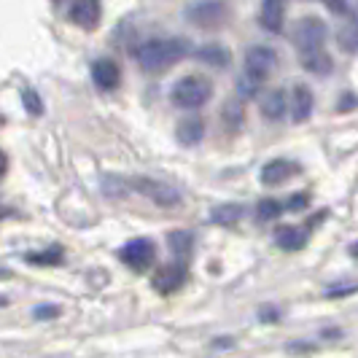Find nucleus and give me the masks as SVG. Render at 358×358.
<instances>
[{"instance_id":"28","label":"nucleus","mask_w":358,"mask_h":358,"mask_svg":"<svg viewBox=\"0 0 358 358\" xmlns=\"http://www.w3.org/2000/svg\"><path fill=\"white\" fill-rule=\"evenodd\" d=\"M33 315H36L38 321H52V318L59 315V307L57 305H41V307L33 310Z\"/></svg>"},{"instance_id":"16","label":"nucleus","mask_w":358,"mask_h":358,"mask_svg":"<svg viewBox=\"0 0 358 358\" xmlns=\"http://www.w3.org/2000/svg\"><path fill=\"white\" fill-rule=\"evenodd\" d=\"M275 243L283 251H299L307 245V232L299 227H278L275 229Z\"/></svg>"},{"instance_id":"25","label":"nucleus","mask_w":358,"mask_h":358,"mask_svg":"<svg viewBox=\"0 0 358 358\" xmlns=\"http://www.w3.org/2000/svg\"><path fill=\"white\" fill-rule=\"evenodd\" d=\"M356 291H358V280H353V283H334V286L326 288V296L329 299H340V296H350Z\"/></svg>"},{"instance_id":"3","label":"nucleus","mask_w":358,"mask_h":358,"mask_svg":"<svg viewBox=\"0 0 358 358\" xmlns=\"http://www.w3.org/2000/svg\"><path fill=\"white\" fill-rule=\"evenodd\" d=\"M186 19L202 30H215L229 19V6L224 0H199L186 8Z\"/></svg>"},{"instance_id":"22","label":"nucleus","mask_w":358,"mask_h":358,"mask_svg":"<svg viewBox=\"0 0 358 358\" xmlns=\"http://www.w3.org/2000/svg\"><path fill=\"white\" fill-rule=\"evenodd\" d=\"M62 259H65L62 245H52V248H46V251L30 253V256H27V262H30V264H38V267H57V264H62Z\"/></svg>"},{"instance_id":"1","label":"nucleus","mask_w":358,"mask_h":358,"mask_svg":"<svg viewBox=\"0 0 358 358\" xmlns=\"http://www.w3.org/2000/svg\"><path fill=\"white\" fill-rule=\"evenodd\" d=\"M192 54V43L186 38H154L135 49V59L145 73H162L173 65H178L183 57Z\"/></svg>"},{"instance_id":"11","label":"nucleus","mask_w":358,"mask_h":358,"mask_svg":"<svg viewBox=\"0 0 358 358\" xmlns=\"http://www.w3.org/2000/svg\"><path fill=\"white\" fill-rule=\"evenodd\" d=\"M299 173V164L288 159H272L262 167V183L264 186H278V183H286L288 178H294Z\"/></svg>"},{"instance_id":"23","label":"nucleus","mask_w":358,"mask_h":358,"mask_svg":"<svg viewBox=\"0 0 358 358\" xmlns=\"http://www.w3.org/2000/svg\"><path fill=\"white\" fill-rule=\"evenodd\" d=\"M283 208H286V205H280L278 199H272V197L262 199V202L256 205V218H259V221H272V218H278V215L283 213Z\"/></svg>"},{"instance_id":"13","label":"nucleus","mask_w":358,"mask_h":358,"mask_svg":"<svg viewBox=\"0 0 358 358\" xmlns=\"http://www.w3.org/2000/svg\"><path fill=\"white\" fill-rule=\"evenodd\" d=\"M283 14H286V0H262V14L259 22L269 33H280L283 30Z\"/></svg>"},{"instance_id":"26","label":"nucleus","mask_w":358,"mask_h":358,"mask_svg":"<svg viewBox=\"0 0 358 358\" xmlns=\"http://www.w3.org/2000/svg\"><path fill=\"white\" fill-rule=\"evenodd\" d=\"M224 119H227V124L237 129L240 122H243V106H240V103H234V100H229L227 108H224Z\"/></svg>"},{"instance_id":"4","label":"nucleus","mask_w":358,"mask_h":358,"mask_svg":"<svg viewBox=\"0 0 358 358\" xmlns=\"http://www.w3.org/2000/svg\"><path fill=\"white\" fill-rule=\"evenodd\" d=\"M326 36H329V30H326V22H323V19H318V17L299 19V22H296V27H294V43H296L299 54L323 49V43H326Z\"/></svg>"},{"instance_id":"20","label":"nucleus","mask_w":358,"mask_h":358,"mask_svg":"<svg viewBox=\"0 0 358 358\" xmlns=\"http://www.w3.org/2000/svg\"><path fill=\"white\" fill-rule=\"evenodd\" d=\"M337 41H340L342 52H358V14L348 17V22L342 24L340 33H337Z\"/></svg>"},{"instance_id":"18","label":"nucleus","mask_w":358,"mask_h":358,"mask_svg":"<svg viewBox=\"0 0 358 358\" xmlns=\"http://www.w3.org/2000/svg\"><path fill=\"white\" fill-rule=\"evenodd\" d=\"M194 57H197L199 62H205V65H213V68H227L229 65V52L221 46V43H205L202 49H197L194 52Z\"/></svg>"},{"instance_id":"5","label":"nucleus","mask_w":358,"mask_h":358,"mask_svg":"<svg viewBox=\"0 0 358 358\" xmlns=\"http://www.w3.org/2000/svg\"><path fill=\"white\" fill-rule=\"evenodd\" d=\"M119 259L124 262L127 267L135 269V272H143V269H148L154 264L157 245L151 240H145V237H135V240H129L127 245L119 248Z\"/></svg>"},{"instance_id":"27","label":"nucleus","mask_w":358,"mask_h":358,"mask_svg":"<svg viewBox=\"0 0 358 358\" xmlns=\"http://www.w3.org/2000/svg\"><path fill=\"white\" fill-rule=\"evenodd\" d=\"M259 84H262V81H256V78H251V76H245V73H243V78H240L237 90H240V94H245V97H253L256 90H259Z\"/></svg>"},{"instance_id":"17","label":"nucleus","mask_w":358,"mask_h":358,"mask_svg":"<svg viewBox=\"0 0 358 358\" xmlns=\"http://www.w3.org/2000/svg\"><path fill=\"white\" fill-rule=\"evenodd\" d=\"M167 245L176 253L178 262H189V256L194 251V234L186 232V229H176V232L167 234Z\"/></svg>"},{"instance_id":"9","label":"nucleus","mask_w":358,"mask_h":358,"mask_svg":"<svg viewBox=\"0 0 358 358\" xmlns=\"http://www.w3.org/2000/svg\"><path fill=\"white\" fill-rule=\"evenodd\" d=\"M68 17H71L76 27L94 30L100 24V19H103V6H100V0H76L71 6V11H68Z\"/></svg>"},{"instance_id":"7","label":"nucleus","mask_w":358,"mask_h":358,"mask_svg":"<svg viewBox=\"0 0 358 358\" xmlns=\"http://www.w3.org/2000/svg\"><path fill=\"white\" fill-rule=\"evenodd\" d=\"M132 186L148 199H154L157 205H162V208H176V205H180L178 189H173L170 183H162L157 178H135Z\"/></svg>"},{"instance_id":"12","label":"nucleus","mask_w":358,"mask_h":358,"mask_svg":"<svg viewBox=\"0 0 358 358\" xmlns=\"http://www.w3.org/2000/svg\"><path fill=\"white\" fill-rule=\"evenodd\" d=\"M313 103H315V97H313L310 87L296 84L294 92H291V116H294L296 124H305L307 119L313 116Z\"/></svg>"},{"instance_id":"31","label":"nucleus","mask_w":358,"mask_h":358,"mask_svg":"<svg viewBox=\"0 0 358 358\" xmlns=\"http://www.w3.org/2000/svg\"><path fill=\"white\" fill-rule=\"evenodd\" d=\"M353 108H358L356 94H345V97H340V106H337V110H340V113H345V110H353Z\"/></svg>"},{"instance_id":"19","label":"nucleus","mask_w":358,"mask_h":358,"mask_svg":"<svg viewBox=\"0 0 358 358\" xmlns=\"http://www.w3.org/2000/svg\"><path fill=\"white\" fill-rule=\"evenodd\" d=\"M302 65H305V71L315 73V76H329L331 68H334V62L326 54V49H315V52L302 54Z\"/></svg>"},{"instance_id":"15","label":"nucleus","mask_w":358,"mask_h":358,"mask_svg":"<svg viewBox=\"0 0 358 358\" xmlns=\"http://www.w3.org/2000/svg\"><path fill=\"white\" fill-rule=\"evenodd\" d=\"M259 108H262V113H264V119H269V122H280L283 116H286V94L280 90H269L264 97H262V103H259Z\"/></svg>"},{"instance_id":"8","label":"nucleus","mask_w":358,"mask_h":358,"mask_svg":"<svg viewBox=\"0 0 358 358\" xmlns=\"http://www.w3.org/2000/svg\"><path fill=\"white\" fill-rule=\"evenodd\" d=\"M278 65V54L269 46H251L245 52V76H251L256 81H264L269 73Z\"/></svg>"},{"instance_id":"24","label":"nucleus","mask_w":358,"mask_h":358,"mask_svg":"<svg viewBox=\"0 0 358 358\" xmlns=\"http://www.w3.org/2000/svg\"><path fill=\"white\" fill-rule=\"evenodd\" d=\"M22 103H24V110L30 116H41L43 113V100L36 90H22Z\"/></svg>"},{"instance_id":"21","label":"nucleus","mask_w":358,"mask_h":358,"mask_svg":"<svg viewBox=\"0 0 358 358\" xmlns=\"http://www.w3.org/2000/svg\"><path fill=\"white\" fill-rule=\"evenodd\" d=\"M243 218V205H218L210 210V221L218 227H234Z\"/></svg>"},{"instance_id":"29","label":"nucleus","mask_w":358,"mask_h":358,"mask_svg":"<svg viewBox=\"0 0 358 358\" xmlns=\"http://www.w3.org/2000/svg\"><path fill=\"white\" fill-rule=\"evenodd\" d=\"M280 315H283V313H280V307L264 305L262 310H259V318H262L264 323H278L280 321Z\"/></svg>"},{"instance_id":"30","label":"nucleus","mask_w":358,"mask_h":358,"mask_svg":"<svg viewBox=\"0 0 358 358\" xmlns=\"http://www.w3.org/2000/svg\"><path fill=\"white\" fill-rule=\"evenodd\" d=\"M307 202H310V197L307 194H294V197H288L286 202V210H291V213H299V210H305Z\"/></svg>"},{"instance_id":"10","label":"nucleus","mask_w":358,"mask_h":358,"mask_svg":"<svg viewBox=\"0 0 358 358\" xmlns=\"http://www.w3.org/2000/svg\"><path fill=\"white\" fill-rule=\"evenodd\" d=\"M92 81H94L97 90L110 92L119 87L122 71H119V65H116L113 59H97V62L92 65Z\"/></svg>"},{"instance_id":"2","label":"nucleus","mask_w":358,"mask_h":358,"mask_svg":"<svg viewBox=\"0 0 358 358\" xmlns=\"http://www.w3.org/2000/svg\"><path fill=\"white\" fill-rule=\"evenodd\" d=\"M213 94V87L205 76H183L173 87L170 97L178 108H202Z\"/></svg>"},{"instance_id":"6","label":"nucleus","mask_w":358,"mask_h":358,"mask_svg":"<svg viewBox=\"0 0 358 358\" xmlns=\"http://www.w3.org/2000/svg\"><path fill=\"white\" fill-rule=\"evenodd\" d=\"M186 280H189V267H186V262H176V264L159 267L157 275L151 278V283H154V288L159 291L162 296H170V294L180 291V288L186 286Z\"/></svg>"},{"instance_id":"14","label":"nucleus","mask_w":358,"mask_h":358,"mask_svg":"<svg viewBox=\"0 0 358 358\" xmlns=\"http://www.w3.org/2000/svg\"><path fill=\"white\" fill-rule=\"evenodd\" d=\"M176 138H178L180 145H186V148H192V145H199L202 143V138H205V122L202 119H183L176 129Z\"/></svg>"},{"instance_id":"32","label":"nucleus","mask_w":358,"mask_h":358,"mask_svg":"<svg viewBox=\"0 0 358 358\" xmlns=\"http://www.w3.org/2000/svg\"><path fill=\"white\" fill-rule=\"evenodd\" d=\"M348 253H350L353 259H358V240H356V243H353V245H350V248H348Z\"/></svg>"}]
</instances>
